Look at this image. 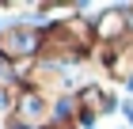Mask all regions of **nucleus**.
<instances>
[]
</instances>
